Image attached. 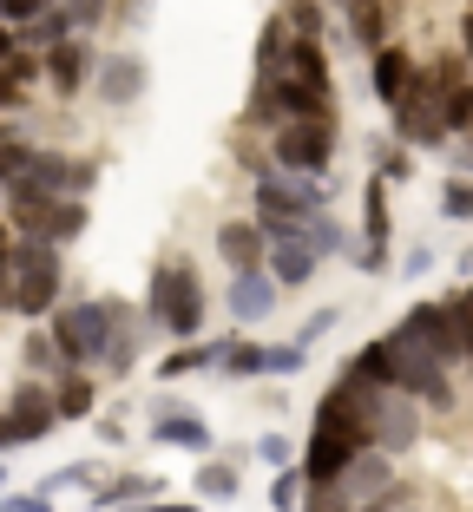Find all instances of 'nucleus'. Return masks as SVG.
I'll return each mask as SVG.
<instances>
[{
  "label": "nucleus",
  "instance_id": "f257e3e1",
  "mask_svg": "<svg viewBox=\"0 0 473 512\" xmlns=\"http://www.w3.org/2000/svg\"><path fill=\"white\" fill-rule=\"evenodd\" d=\"M204 309H211V296H204L198 263H184V256L158 263L152 283H145V329H165V335H178V342H198Z\"/></svg>",
  "mask_w": 473,
  "mask_h": 512
},
{
  "label": "nucleus",
  "instance_id": "f03ea898",
  "mask_svg": "<svg viewBox=\"0 0 473 512\" xmlns=\"http://www.w3.org/2000/svg\"><path fill=\"white\" fill-rule=\"evenodd\" d=\"M316 211H329V178H303V171H257V224L263 237H303V224Z\"/></svg>",
  "mask_w": 473,
  "mask_h": 512
},
{
  "label": "nucleus",
  "instance_id": "7ed1b4c3",
  "mask_svg": "<svg viewBox=\"0 0 473 512\" xmlns=\"http://www.w3.org/2000/svg\"><path fill=\"white\" fill-rule=\"evenodd\" d=\"M125 302L119 296H86V302H60L53 316H46V329H53V342H60V362L66 368H99L112 348V329H119Z\"/></svg>",
  "mask_w": 473,
  "mask_h": 512
},
{
  "label": "nucleus",
  "instance_id": "20e7f679",
  "mask_svg": "<svg viewBox=\"0 0 473 512\" xmlns=\"http://www.w3.org/2000/svg\"><path fill=\"white\" fill-rule=\"evenodd\" d=\"M7 263H14V316H27V322L53 316V309H60V283H66L60 243L14 237L7 243Z\"/></svg>",
  "mask_w": 473,
  "mask_h": 512
},
{
  "label": "nucleus",
  "instance_id": "39448f33",
  "mask_svg": "<svg viewBox=\"0 0 473 512\" xmlns=\"http://www.w3.org/2000/svg\"><path fill=\"white\" fill-rule=\"evenodd\" d=\"M382 342H388V381H395L401 394H414L421 407L447 414V407H454V368H447L441 355H428V348L414 342V335L401 329V322L382 335Z\"/></svg>",
  "mask_w": 473,
  "mask_h": 512
},
{
  "label": "nucleus",
  "instance_id": "423d86ee",
  "mask_svg": "<svg viewBox=\"0 0 473 512\" xmlns=\"http://www.w3.org/2000/svg\"><path fill=\"white\" fill-rule=\"evenodd\" d=\"M388 119H395V138H401V145H421V151L447 145V119H441V73H434V60H428V66H414L408 92H401L395 106H388Z\"/></svg>",
  "mask_w": 473,
  "mask_h": 512
},
{
  "label": "nucleus",
  "instance_id": "0eeeda50",
  "mask_svg": "<svg viewBox=\"0 0 473 512\" xmlns=\"http://www.w3.org/2000/svg\"><path fill=\"white\" fill-rule=\"evenodd\" d=\"M329 158H336V119H283L270 132V165L276 171L329 178Z\"/></svg>",
  "mask_w": 473,
  "mask_h": 512
},
{
  "label": "nucleus",
  "instance_id": "6e6552de",
  "mask_svg": "<svg viewBox=\"0 0 473 512\" xmlns=\"http://www.w3.org/2000/svg\"><path fill=\"white\" fill-rule=\"evenodd\" d=\"M53 427H60L53 388H46V381H20V388L7 394V407H0V453L33 447V440H46Z\"/></svg>",
  "mask_w": 473,
  "mask_h": 512
},
{
  "label": "nucleus",
  "instance_id": "1a4fd4ad",
  "mask_svg": "<svg viewBox=\"0 0 473 512\" xmlns=\"http://www.w3.org/2000/svg\"><path fill=\"white\" fill-rule=\"evenodd\" d=\"M368 440L382 453H408L421 440V401L388 381H368Z\"/></svg>",
  "mask_w": 473,
  "mask_h": 512
},
{
  "label": "nucleus",
  "instance_id": "9d476101",
  "mask_svg": "<svg viewBox=\"0 0 473 512\" xmlns=\"http://www.w3.org/2000/svg\"><path fill=\"white\" fill-rule=\"evenodd\" d=\"M401 329H408L414 342L428 348V355H441L447 368H467V335H460L454 296H447V302H414L408 316H401Z\"/></svg>",
  "mask_w": 473,
  "mask_h": 512
},
{
  "label": "nucleus",
  "instance_id": "9b49d317",
  "mask_svg": "<svg viewBox=\"0 0 473 512\" xmlns=\"http://www.w3.org/2000/svg\"><path fill=\"white\" fill-rule=\"evenodd\" d=\"M20 184L40 191V197H92L99 165H92V158H73V151H33V171Z\"/></svg>",
  "mask_w": 473,
  "mask_h": 512
},
{
  "label": "nucleus",
  "instance_id": "f8f14e48",
  "mask_svg": "<svg viewBox=\"0 0 473 512\" xmlns=\"http://www.w3.org/2000/svg\"><path fill=\"white\" fill-rule=\"evenodd\" d=\"M388 237H395V224H388V184L368 178V184H362V250H355V270H362V276L395 270V250H388Z\"/></svg>",
  "mask_w": 473,
  "mask_h": 512
},
{
  "label": "nucleus",
  "instance_id": "ddd939ff",
  "mask_svg": "<svg viewBox=\"0 0 473 512\" xmlns=\"http://www.w3.org/2000/svg\"><path fill=\"white\" fill-rule=\"evenodd\" d=\"M92 73H99V53H92L86 33H73V40H60V46L40 53V79L60 92V99H79V92L92 86Z\"/></svg>",
  "mask_w": 473,
  "mask_h": 512
},
{
  "label": "nucleus",
  "instance_id": "4468645a",
  "mask_svg": "<svg viewBox=\"0 0 473 512\" xmlns=\"http://www.w3.org/2000/svg\"><path fill=\"white\" fill-rule=\"evenodd\" d=\"M152 86L145 73V53H99V73H92V92H99V106H138Z\"/></svg>",
  "mask_w": 473,
  "mask_h": 512
},
{
  "label": "nucleus",
  "instance_id": "2eb2a0df",
  "mask_svg": "<svg viewBox=\"0 0 473 512\" xmlns=\"http://www.w3.org/2000/svg\"><path fill=\"white\" fill-rule=\"evenodd\" d=\"M388 486H395V453H382V447H362V453L349 460V467H342L336 493L349 499V512H355V506H368V499H382Z\"/></svg>",
  "mask_w": 473,
  "mask_h": 512
},
{
  "label": "nucleus",
  "instance_id": "dca6fc26",
  "mask_svg": "<svg viewBox=\"0 0 473 512\" xmlns=\"http://www.w3.org/2000/svg\"><path fill=\"white\" fill-rule=\"evenodd\" d=\"M152 440L158 447H178V453H211V427H204L198 407H184V401L152 407Z\"/></svg>",
  "mask_w": 473,
  "mask_h": 512
},
{
  "label": "nucleus",
  "instance_id": "f3484780",
  "mask_svg": "<svg viewBox=\"0 0 473 512\" xmlns=\"http://www.w3.org/2000/svg\"><path fill=\"white\" fill-rule=\"evenodd\" d=\"M276 296H283V289H276V276L270 270H237L230 276V289H224V309H230V322H263V316H276Z\"/></svg>",
  "mask_w": 473,
  "mask_h": 512
},
{
  "label": "nucleus",
  "instance_id": "a211bd4d",
  "mask_svg": "<svg viewBox=\"0 0 473 512\" xmlns=\"http://www.w3.org/2000/svg\"><path fill=\"white\" fill-rule=\"evenodd\" d=\"M263 256H270V237H263L257 217H230V224H217V263H224L230 276L237 270H263Z\"/></svg>",
  "mask_w": 473,
  "mask_h": 512
},
{
  "label": "nucleus",
  "instance_id": "6ab92c4d",
  "mask_svg": "<svg viewBox=\"0 0 473 512\" xmlns=\"http://www.w3.org/2000/svg\"><path fill=\"white\" fill-rule=\"evenodd\" d=\"M414 53L401 40H388V46H375L368 53V92H375V106H395L401 92H408V79H414Z\"/></svg>",
  "mask_w": 473,
  "mask_h": 512
},
{
  "label": "nucleus",
  "instance_id": "aec40b11",
  "mask_svg": "<svg viewBox=\"0 0 473 512\" xmlns=\"http://www.w3.org/2000/svg\"><path fill=\"white\" fill-rule=\"evenodd\" d=\"M355 453H362V447H349L342 434H322V427H309V447H303V460H296V467H303L309 486H336L342 467H349Z\"/></svg>",
  "mask_w": 473,
  "mask_h": 512
},
{
  "label": "nucleus",
  "instance_id": "412c9836",
  "mask_svg": "<svg viewBox=\"0 0 473 512\" xmlns=\"http://www.w3.org/2000/svg\"><path fill=\"white\" fill-rule=\"evenodd\" d=\"M263 270L276 276V289H303V283H316L322 256L309 250L303 237H276V243H270V256H263Z\"/></svg>",
  "mask_w": 473,
  "mask_h": 512
},
{
  "label": "nucleus",
  "instance_id": "4be33fe9",
  "mask_svg": "<svg viewBox=\"0 0 473 512\" xmlns=\"http://www.w3.org/2000/svg\"><path fill=\"white\" fill-rule=\"evenodd\" d=\"M224 348H230V335H217V342H178L165 355V362H158V381H184V375H204V368H217L224 362Z\"/></svg>",
  "mask_w": 473,
  "mask_h": 512
},
{
  "label": "nucleus",
  "instance_id": "5701e85b",
  "mask_svg": "<svg viewBox=\"0 0 473 512\" xmlns=\"http://www.w3.org/2000/svg\"><path fill=\"white\" fill-rule=\"evenodd\" d=\"M388 27H395V7H388V0H349V33H355L362 53L388 46Z\"/></svg>",
  "mask_w": 473,
  "mask_h": 512
},
{
  "label": "nucleus",
  "instance_id": "b1692460",
  "mask_svg": "<svg viewBox=\"0 0 473 512\" xmlns=\"http://www.w3.org/2000/svg\"><path fill=\"white\" fill-rule=\"evenodd\" d=\"M145 499H158V480L152 473H119V480H99L92 486V506L112 512V506H145Z\"/></svg>",
  "mask_w": 473,
  "mask_h": 512
},
{
  "label": "nucleus",
  "instance_id": "393cba45",
  "mask_svg": "<svg viewBox=\"0 0 473 512\" xmlns=\"http://www.w3.org/2000/svg\"><path fill=\"white\" fill-rule=\"evenodd\" d=\"M92 401H99L92 375H86V368H66V375H60V388H53V407H60V427H66V421H86V414H92Z\"/></svg>",
  "mask_w": 473,
  "mask_h": 512
},
{
  "label": "nucleus",
  "instance_id": "a878e982",
  "mask_svg": "<svg viewBox=\"0 0 473 512\" xmlns=\"http://www.w3.org/2000/svg\"><path fill=\"white\" fill-rule=\"evenodd\" d=\"M191 486H198L204 506H230V499L244 493V480H237V467H230V460H204V467L191 473Z\"/></svg>",
  "mask_w": 473,
  "mask_h": 512
},
{
  "label": "nucleus",
  "instance_id": "bb28decb",
  "mask_svg": "<svg viewBox=\"0 0 473 512\" xmlns=\"http://www.w3.org/2000/svg\"><path fill=\"white\" fill-rule=\"evenodd\" d=\"M138 322H145V316H132V309H125L119 329H112V348H106V362H99L112 381H125V375H132V362H138Z\"/></svg>",
  "mask_w": 473,
  "mask_h": 512
},
{
  "label": "nucleus",
  "instance_id": "cd10ccee",
  "mask_svg": "<svg viewBox=\"0 0 473 512\" xmlns=\"http://www.w3.org/2000/svg\"><path fill=\"white\" fill-rule=\"evenodd\" d=\"M20 362L33 368V381H40V375H66V362H60V342H53V329H27V342H20Z\"/></svg>",
  "mask_w": 473,
  "mask_h": 512
},
{
  "label": "nucleus",
  "instance_id": "c85d7f7f",
  "mask_svg": "<svg viewBox=\"0 0 473 512\" xmlns=\"http://www.w3.org/2000/svg\"><path fill=\"white\" fill-rule=\"evenodd\" d=\"M303 243H309L316 256H342V250H349V230H342L329 211H316V217L303 224Z\"/></svg>",
  "mask_w": 473,
  "mask_h": 512
},
{
  "label": "nucleus",
  "instance_id": "c756f323",
  "mask_svg": "<svg viewBox=\"0 0 473 512\" xmlns=\"http://www.w3.org/2000/svg\"><path fill=\"white\" fill-rule=\"evenodd\" d=\"M217 375H230V381H257V375H263V342H230V348H224V362H217Z\"/></svg>",
  "mask_w": 473,
  "mask_h": 512
},
{
  "label": "nucleus",
  "instance_id": "7c9ffc66",
  "mask_svg": "<svg viewBox=\"0 0 473 512\" xmlns=\"http://www.w3.org/2000/svg\"><path fill=\"white\" fill-rule=\"evenodd\" d=\"M309 348L303 342H263V375H303Z\"/></svg>",
  "mask_w": 473,
  "mask_h": 512
},
{
  "label": "nucleus",
  "instance_id": "2f4dec72",
  "mask_svg": "<svg viewBox=\"0 0 473 512\" xmlns=\"http://www.w3.org/2000/svg\"><path fill=\"white\" fill-rule=\"evenodd\" d=\"M441 217H447V224H473V178L454 171V178L441 184Z\"/></svg>",
  "mask_w": 473,
  "mask_h": 512
},
{
  "label": "nucleus",
  "instance_id": "473e14b6",
  "mask_svg": "<svg viewBox=\"0 0 473 512\" xmlns=\"http://www.w3.org/2000/svg\"><path fill=\"white\" fill-rule=\"evenodd\" d=\"M303 493H309L303 467H276V480H270V506L276 512H296V506H303Z\"/></svg>",
  "mask_w": 473,
  "mask_h": 512
},
{
  "label": "nucleus",
  "instance_id": "72a5a7b5",
  "mask_svg": "<svg viewBox=\"0 0 473 512\" xmlns=\"http://www.w3.org/2000/svg\"><path fill=\"white\" fill-rule=\"evenodd\" d=\"M33 151H40V145H27V138H7V145H0V191L33 171Z\"/></svg>",
  "mask_w": 473,
  "mask_h": 512
},
{
  "label": "nucleus",
  "instance_id": "f704fd0d",
  "mask_svg": "<svg viewBox=\"0 0 473 512\" xmlns=\"http://www.w3.org/2000/svg\"><path fill=\"white\" fill-rule=\"evenodd\" d=\"M375 178H382V184H408L414 178V158H408V145H401V138L375 151Z\"/></svg>",
  "mask_w": 473,
  "mask_h": 512
},
{
  "label": "nucleus",
  "instance_id": "c9c22d12",
  "mask_svg": "<svg viewBox=\"0 0 473 512\" xmlns=\"http://www.w3.org/2000/svg\"><path fill=\"white\" fill-rule=\"evenodd\" d=\"M66 20H73V33H92L99 20H106V0H60Z\"/></svg>",
  "mask_w": 473,
  "mask_h": 512
},
{
  "label": "nucleus",
  "instance_id": "e433bc0d",
  "mask_svg": "<svg viewBox=\"0 0 473 512\" xmlns=\"http://www.w3.org/2000/svg\"><path fill=\"white\" fill-rule=\"evenodd\" d=\"M250 453H257L263 467H296V447H290V440H283V434H263V440H257V447H250Z\"/></svg>",
  "mask_w": 473,
  "mask_h": 512
},
{
  "label": "nucleus",
  "instance_id": "4c0bfd02",
  "mask_svg": "<svg viewBox=\"0 0 473 512\" xmlns=\"http://www.w3.org/2000/svg\"><path fill=\"white\" fill-rule=\"evenodd\" d=\"M46 7H60V0H0V20L7 27H27V20H40Z\"/></svg>",
  "mask_w": 473,
  "mask_h": 512
},
{
  "label": "nucleus",
  "instance_id": "58836bf2",
  "mask_svg": "<svg viewBox=\"0 0 473 512\" xmlns=\"http://www.w3.org/2000/svg\"><path fill=\"white\" fill-rule=\"evenodd\" d=\"M336 322H342V309H336V302H329V309H316V316H309V322H303V329H296V342H303V348H316V342H322V335L336 329Z\"/></svg>",
  "mask_w": 473,
  "mask_h": 512
},
{
  "label": "nucleus",
  "instance_id": "ea45409f",
  "mask_svg": "<svg viewBox=\"0 0 473 512\" xmlns=\"http://www.w3.org/2000/svg\"><path fill=\"white\" fill-rule=\"evenodd\" d=\"M296 512H349V499H342L336 486H309V493H303V506H296Z\"/></svg>",
  "mask_w": 473,
  "mask_h": 512
},
{
  "label": "nucleus",
  "instance_id": "a19ab883",
  "mask_svg": "<svg viewBox=\"0 0 473 512\" xmlns=\"http://www.w3.org/2000/svg\"><path fill=\"white\" fill-rule=\"evenodd\" d=\"M0 112H27V86L14 79V66H0Z\"/></svg>",
  "mask_w": 473,
  "mask_h": 512
},
{
  "label": "nucleus",
  "instance_id": "79ce46f5",
  "mask_svg": "<svg viewBox=\"0 0 473 512\" xmlns=\"http://www.w3.org/2000/svg\"><path fill=\"white\" fill-rule=\"evenodd\" d=\"M0 512H53V499L33 486V493H0Z\"/></svg>",
  "mask_w": 473,
  "mask_h": 512
},
{
  "label": "nucleus",
  "instance_id": "37998d69",
  "mask_svg": "<svg viewBox=\"0 0 473 512\" xmlns=\"http://www.w3.org/2000/svg\"><path fill=\"white\" fill-rule=\"evenodd\" d=\"M395 270L408 276V283H414V276H428V270H434V250H428V243H414V250H408V256L395 263Z\"/></svg>",
  "mask_w": 473,
  "mask_h": 512
},
{
  "label": "nucleus",
  "instance_id": "c03bdc74",
  "mask_svg": "<svg viewBox=\"0 0 473 512\" xmlns=\"http://www.w3.org/2000/svg\"><path fill=\"white\" fill-rule=\"evenodd\" d=\"M454 309H460V335H467V375H473V283L454 296Z\"/></svg>",
  "mask_w": 473,
  "mask_h": 512
},
{
  "label": "nucleus",
  "instance_id": "a18cd8bd",
  "mask_svg": "<svg viewBox=\"0 0 473 512\" xmlns=\"http://www.w3.org/2000/svg\"><path fill=\"white\" fill-rule=\"evenodd\" d=\"M460 60L473 66V7H467V14H460Z\"/></svg>",
  "mask_w": 473,
  "mask_h": 512
},
{
  "label": "nucleus",
  "instance_id": "49530a36",
  "mask_svg": "<svg viewBox=\"0 0 473 512\" xmlns=\"http://www.w3.org/2000/svg\"><path fill=\"white\" fill-rule=\"evenodd\" d=\"M14 53H20V33H14V27H7V20H0V66L14 60Z\"/></svg>",
  "mask_w": 473,
  "mask_h": 512
},
{
  "label": "nucleus",
  "instance_id": "de8ad7c7",
  "mask_svg": "<svg viewBox=\"0 0 473 512\" xmlns=\"http://www.w3.org/2000/svg\"><path fill=\"white\" fill-rule=\"evenodd\" d=\"M7 138H20V125H14V112H0V145H7Z\"/></svg>",
  "mask_w": 473,
  "mask_h": 512
},
{
  "label": "nucleus",
  "instance_id": "09e8293b",
  "mask_svg": "<svg viewBox=\"0 0 473 512\" xmlns=\"http://www.w3.org/2000/svg\"><path fill=\"white\" fill-rule=\"evenodd\" d=\"M7 243H14V224H7V217H0V250H7Z\"/></svg>",
  "mask_w": 473,
  "mask_h": 512
},
{
  "label": "nucleus",
  "instance_id": "8fccbe9b",
  "mask_svg": "<svg viewBox=\"0 0 473 512\" xmlns=\"http://www.w3.org/2000/svg\"><path fill=\"white\" fill-rule=\"evenodd\" d=\"M0 493H7V460H0Z\"/></svg>",
  "mask_w": 473,
  "mask_h": 512
}]
</instances>
